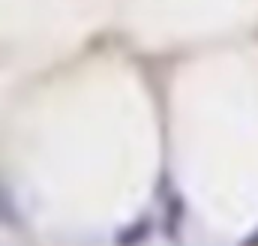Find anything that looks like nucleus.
<instances>
[{
    "label": "nucleus",
    "instance_id": "f257e3e1",
    "mask_svg": "<svg viewBox=\"0 0 258 246\" xmlns=\"http://www.w3.org/2000/svg\"><path fill=\"white\" fill-rule=\"evenodd\" d=\"M147 234H150V216L138 219L132 228H123V231L117 234V246H138Z\"/></svg>",
    "mask_w": 258,
    "mask_h": 246
},
{
    "label": "nucleus",
    "instance_id": "f03ea898",
    "mask_svg": "<svg viewBox=\"0 0 258 246\" xmlns=\"http://www.w3.org/2000/svg\"><path fill=\"white\" fill-rule=\"evenodd\" d=\"M180 210H183V204H180V195H171V198H168V237H174V234H177L174 216H180Z\"/></svg>",
    "mask_w": 258,
    "mask_h": 246
},
{
    "label": "nucleus",
    "instance_id": "7ed1b4c3",
    "mask_svg": "<svg viewBox=\"0 0 258 246\" xmlns=\"http://www.w3.org/2000/svg\"><path fill=\"white\" fill-rule=\"evenodd\" d=\"M240 246H258V231L252 234V237H246V240H243Z\"/></svg>",
    "mask_w": 258,
    "mask_h": 246
}]
</instances>
